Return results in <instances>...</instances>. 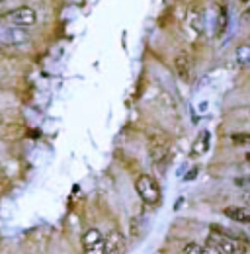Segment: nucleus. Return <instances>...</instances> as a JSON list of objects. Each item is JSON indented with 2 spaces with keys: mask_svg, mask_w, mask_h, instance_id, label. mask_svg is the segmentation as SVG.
<instances>
[{
  "mask_svg": "<svg viewBox=\"0 0 250 254\" xmlns=\"http://www.w3.org/2000/svg\"><path fill=\"white\" fill-rule=\"evenodd\" d=\"M207 247H211L219 254H247L249 253V243L243 235H235L229 229H223L219 225L211 227V233L207 235L205 241Z\"/></svg>",
  "mask_w": 250,
  "mask_h": 254,
  "instance_id": "nucleus-1",
  "label": "nucleus"
},
{
  "mask_svg": "<svg viewBox=\"0 0 250 254\" xmlns=\"http://www.w3.org/2000/svg\"><path fill=\"white\" fill-rule=\"evenodd\" d=\"M35 22H37V14L28 6L0 14V26H8V28H30Z\"/></svg>",
  "mask_w": 250,
  "mask_h": 254,
  "instance_id": "nucleus-2",
  "label": "nucleus"
},
{
  "mask_svg": "<svg viewBox=\"0 0 250 254\" xmlns=\"http://www.w3.org/2000/svg\"><path fill=\"white\" fill-rule=\"evenodd\" d=\"M135 190L139 193V197L147 203V205H156L160 201V188L156 184V180L149 174H141L135 182Z\"/></svg>",
  "mask_w": 250,
  "mask_h": 254,
  "instance_id": "nucleus-3",
  "label": "nucleus"
},
{
  "mask_svg": "<svg viewBox=\"0 0 250 254\" xmlns=\"http://www.w3.org/2000/svg\"><path fill=\"white\" fill-rule=\"evenodd\" d=\"M149 155H151V160L155 164H160L168 157V143L162 137H153L149 141Z\"/></svg>",
  "mask_w": 250,
  "mask_h": 254,
  "instance_id": "nucleus-4",
  "label": "nucleus"
},
{
  "mask_svg": "<svg viewBox=\"0 0 250 254\" xmlns=\"http://www.w3.org/2000/svg\"><path fill=\"white\" fill-rule=\"evenodd\" d=\"M28 39H30V33L26 32V28H6L0 33V41L8 45H20V43H26Z\"/></svg>",
  "mask_w": 250,
  "mask_h": 254,
  "instance_id": "nucleus-5",
  "label": "nucleus"
},
{
  "mask_svg": "<svg viewBox=\"0 0 250 254\" xmlns=\"http://www.w3.org/2000/svg\"><path fill=\"white\" fill-rule=\"evenodd\" d=\"M223 215L235 223L250 225V207H247V205H229L223 209Z\"/></svg>",
  "mask_w": 250,
  "mask_h": 254,
  "instance_id": "nucleus-6",
  "label": "nucleus"
},
{
  "mask_svg": "<svg viewBox=\"0 0 250 254\" xmlns=\"http://www.w3.org/2000/svg\"><path fill=\"white\" fill-rule=\"evenodd\" d=\"M125 253V237L120 231H112L106 239V254H124Z\"/></svg>",
  "mask_w": 250,
  "mask_h": 254,
  "instance_id": "nucleus-7",
  "label": "nucleus"
},
{
  "mask_svg": "<svg viewBox=\"0 0 250 254\" xmlns=\"http://www.w3.org/2000/svg\"><path fill=\"white\" fill-rule=\"evenodd\" d=\"M191 57L188 55V53H180V55H176V59H174V68H176V74L182 78V80H189V76H191Z\"/></svg>",
  "mask_w": 250,
  "mask_h": 254,
  "instance_id": "nucleus-8",
  "label": "nucleus"
},
{
  "mask_svg": "<svg viewBox=\"0 0 250 254\" xmlns=\"http://www.w3.org/2000/svg\"><path fill=\"white\" fill-rule=\"evenodd\" d=\"M188 26H189V30L195 33V35H201V33L205 32V16H203V12L197 10V8L189 10V14H188Z\"/></svg>",
  "mask_w": 250,
  "mask_h": 254,
  "instance_id": "nucleus-9",
  "label": "nucleus"
},
{
  "mask_svg": "<svg viewBox=\"0 0 250 254\" xmlns=\"http://www.w3.org/2000/svg\"><path fill=\"white\" fill-rule=\"evenodd\" d=\"M227 28H229V8L221 4L217 12V24H215V37L221 39L227 33Z\"/></svg>",
  "mask_w": 250,
  "mask_h": 254,
  "instance_id": "nucleus-10",
  "label": "nucleus"
},
{
  "mask_svg": "<svg viewBox=\"0 0 250 254\" xmlns=\"http://www.w3.org/2000/svg\"><path fill=\"white\" fill-rule=\"evenodd\" d=\"M209 131H201L199 133V137L195 139V143H193V155H203V153H207V149H209Z\"/></svg>",
  "mask_w": 250,
  "mask_h": 254,
  "instance_id": "nucleus-11",
  "label": "nucleus"
},
{
  "mask_svg": "<svg viewBox=\"0 0 250 254\" xmlns=\"http://www.w3.org/2000/svg\"><path fill=\"white\" fill-rule=\"evenodd\" d=\"M182 254H219L207 245H197V243H189L182 249Z\"/></svg>",
  "mask_w": 250,
  "mask_h": 254,
  "instance_id": "nucleus-12",
  "label": "nucleus"
},
{
  "mask_svg": "<svg viewBox=\"0 0 250 254\" xmlns=\"http://www.w3.org/2000/svg\"><path fill=\"white\" fill-rule=\"evenodd\" d=\"M231 141H233V145H237V147H250V131L233 133V135H231Z\"/></svg>",
  "mask_w": 250,
  "mask_h": 254,
  "instance_id": "nucleus-13",
  "label": "nucleus"
},
{
  "mask_svg": "<svg viewBox=\"0 0 250 254\" xmlns=\"http://www.w3.org/2000/svg\"><path fill=\"white\" fill-rule=\"evenodd\" d=\"M104 237H102V233L98 231V229H88L86 233H84V237H82V243H84V247L86 245H94V243H98V241H102Z\"/></svg>",
  "mask_w": 250,
  "mask_h": 254,
  "instance_id": "nucleus-14",
  "label": "nucleus"
},
{
  "mask_svg": "<svg viewBox=\"0 0 250 254\" xmlns=\"http://www.w3.org/2000/svg\"><path fill=\"white\" fill-rule=\"evenodd\" d=\"M84 254H106V241H98L94 245H86L84 247Z\"/></svg>",
  "mask_w": 250,
  "mask_h": 254,
  "instance_id": "nucleus-15",
  "label": "nucleus"
},
{
  "mask_svg": "<svg viewBox=\"0 0 250 254\" xmlns=\"http://www.w3.org/2000/svg\"><path fill=\"white\" fill-rule=\"evenodd\" d=\"M237 59H239V63H243V64L250 63V45L239 47V51H237Z\"/></svg>",
  "mask_w": 250,
  "mask_h": 254,
  "instance_id": "nucleus-16",
  "label": "nucleus"
},
{
  "mask_svg": "<svg viewBox=\"0 0 250 254\" xmlns=\"http://www.w3.org/2000/svg\"><path fill=\"white\" fill-rule=\"evenodd\" d=\"M237 186H250V176H243V178H237L235 180Z\"/></svg>",
  "mask_w": 250,
  "mask_h": 254,
  "instance_id": "nucleus-17",
  "label": "nucleus"
},
{
  "mask_svg": "<svg viewBox=\"0 0 250 254\" xmlns=\"http://www.w3.org/2000/svg\"><path fill=\"white\" fill-rule=\"evenodd\" d=\"M239 2H241V6H249L250 4V0H239Z\"/></svg>",
  "mask_w": 250,
  "mask_h": 254,
  "instance_id": "nucleus-18",
  "label": "nucleus"
},
{
  "mask_svg": "<svg viewBox=\"0 0 250 254\" xmlns=\"http://www.w3.org/2000/svg\"><path fill=\"white\" fill-rule=\"evenodd\" d=\"M245 160H247V162H250V151L247 153V155H245Z\"/></svg>",
  "mask_w": 250,
  "mask_h": 254,
  "instance_id": "nucleus-19",
  "label": "nucleus"
},
{
  "mask_svg": "<svg viewBox=\"0 0 250 254\" xmlns=\"http://www.w3.org/2000/svg\"><path fill=\"white\" fill-rule=\"evenodd\" d=\"M0 122H2V116H0Z\"/></svg>",
  "mask_w": 250,
  "mask_h": 254,
  "instance_id": "nucleus-20",
  "label": "nucleus"
},
{
  "mask_svg": "<svg viewBox=\"0 0 250 254\" xmlns=\"http://www.w3.org/2000/svg\"><path fill=\"white\" fill-rule=\"evenodd\" d=\"M0 2H2V0H0Z\"/></svg>",
  "mask_w": 250,
  "mask_h": 254,
  "instance_id": "nucleus-21",
  "label": "nucleus"
}]
</instances>
